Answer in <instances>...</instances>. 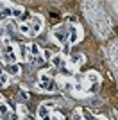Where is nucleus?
Listing matches in <instances>:
<instances>
[{"instance_id":"9b49d317","label":"nucleus","mask_w":118,"mask_h":120,"mask_svg":"<svg viewBox=\"0 0 118 120\" xmlns=\"http://www.w3.org/2000/svg\"><path fill=\"white\" fill-rule=\"evenodd\" d=\"M82 54H75V56H72V57H70V63H72V65H79V63H82Z\"/></svg>"},{"instance_id":"f257e3e1","label":"nucleus","mask_w":118,"mask_h":120,"mask_svg":"<svg viewBox=\"0 0 118 120\" xmlns=\"http://www.w3.org/2000/svg\"><path fill=\"white\" fill-rule=\"evenodd\" d=\"M84 9H86V16L89 18V22L93 23V27L97 29V32L100 36L107 34V25H106V15L100 9V5L95 0H84Z\"/></svg>"},{"instance_id":"423d86ee","label":"nucleus","mask_w":118,"mask_h":120,"mask_svg":"<svg viewBox=\"0 0 118 120\" xmlns=\"http://www.w3.org/2000/svg\"><path fill=\"white\" fill-rule=\"evenodd\" d=\"M36 116H38V118H50V115H48V108H47L45 104H41V106L38 108V113H36Z\"/></svg>"},{"instance_id":"20e7f679","label":"nucleus","mask_w":118,"mask_h":120,"mask_svg":"<svg viewBox=\"0 0 118 120\" xmlns=\"http://www.w3.org/2000/svg\"><path fill=\"white\" fill-rule=\"evenodd\" d=\"M68 38H70V43H72V45H77L79 43V40H81V30H79L77 25H75V27L72 25L68 29Z\"/></svg>"},{"instance_id":"2eb2a0df","label":"nucleus","mask_w":118,"mask_h":120,"mask_svg":"<svg viewBox=\"0 0 118 120\" xmlns=\"http://www.w3.org/2000/svg\"><path fill=\"white\" fill-rule=\"evenodd\" d=\"M7 113H9V108H7V104L0 102V116H7Z\"/></svg>"},{"instance_id":"a211bd4d","label":"nucleus","mask_w":118,"mask_h":120,"mask_svg":"<svg viewBox=\"0 0 118 120\" xmlns=\"http://www.w3.org/2000/svg\"><path fill=\"white\" fill-rule=\"evenodd\" d=\"M20 95L23 97V99H30V95H29V93H27L25 90H22V91H20Z\"/></svg>"},{"instance_id":"7ed1b4c3","label":"nucleus","mask_w":118,"mask_h":120,"mask_svg":"<svg viewBox=\"0 0 118 120\" xmlns=\"http://www.w3.org/2000/svg\"><path fill=\"white\" fill-rule=\"evenodd\" d=\"M43 29V20L36 15H30V36H36Z\"/></svg>"},{"instance_id":"f03ea898","label":"nucleus","mask_w":118,"mask_h":120,"mask_svg":"<svg viewBox=\"0 0 118 120\" xmlns=\"http://www.w3.org/2000/svg\"><path fill=\"white\" fill-rule=\"evenodd\" d=\"M52 36H54L55 43H64L66 38H68V27H64V25H59L52 30Z\"/></svg>"},{"instance_id":"9d476101","label":"nucleus","mask_w":118,"mask_h":120,"mask_svg":"<svg viewBox=\"0 0 118 120\" xmlns=\"http://www.w3.org/2000/svg\"><path fill=\"white\" fill-rule=\"evenodd\" d=\"M18 30L22 32V34H25V36H30V27L27 23H22V25H18Z\"/></svg>"},{"instance_id":"f8f14e48","label":"nucleus","mask_w":118,"mask_h":120,"mask_svg":"<svg viewBox=\"0 0 118 120\" xmlns=\"http://www.w3.org/2000/svg\"><path fill=\"white\" fill-rule=\"evenodd\" d=\"M13 16H15V18H22V16H23V7H20V5L13 7Z\"/></svg>"},{"instance_id":"ddd939ff","label":"nucleus","mask_w":118,"mask_h":120,"mask_svg":"<svg viewBox=\"0 0 118 120\" xmlns=\"http://www.w3.org/2000/svg\"><path fill=\"white\" fill-rule=\"evenodd\" d=\"M29 52H30L32 56H41V50H39V47L36 45V43H32V45L29 47Z\"/></svg>"},{"instance_id":"6ab92c4d","label":"nucleus","mask_w":118,"mask_h":120,"mask_svg":"<svg viewBox=\"0 0 118 120\" xmlns=\"http://www.w3.org/2000/svg\"><path fill=\"white\" fill-rule=\"evenodd\" d=\"M43 56H45V57H52V54H50L48 50H45V52H43Z\"/></svg>"},{"instance_id":"aec40b11","label":"nucleus","mask_w":118,"mask_h":120,"mask_svg":"<svg viewBox=\"0 0 118 120\" xmlns=\"http://www.w3.org/2000/svg\"><path fill=\"white\" fill-rule=\"evenodd\" d=\"M0 9H2V2H0Z\"/></svg>"},{"instance_id":"412c9836","label":"nucleus","mask_w":118,"mask_h":120,"mask_svg":"<svg viewBox=\"0 0 118 120\" xmlns=\"http://www.w3.org/2000/svg\"><path fill=\"white\" fill-rule=\"evenodd\" d=\"M0 118H2V116H0Z\"/></svg>"},{"instance_id":"39448f33","label":"nucleus","mask_w":118,"mask_h":120,"mask_svg":"<svg viewBox=\"0 0 118 120\" xmlns=\"http://www.w3.org/2000/svg\"><path fill=\"white\" fill-rule=\"evenodd\" d=\"M86 79H88V82H91V90H95V88H97L98 84H100V75L97 74V72H88V75H86Z\"/></svg>"},{"instance_id":"dca6fc26","label":"nucleus","mask_w":118,"mask_h":120,"mask_svg":"<svg viewBox=\"0 0 118 120\" xmlns=\"http://www.w3.org/2000/svg\"><path fill=\"white\" fill-rule=\"evenodd\" d=\"M16 109L20 111V116H29V115H27V108H25V106L18 104V106H16Z\"/></svg>"},{"instance_id":"0eeeda50","label":"nucleus","mask_w":118,"mask_h":120,"mask_svg":"<svg viewBox=\"0 0 118 120\" xmlns=\"http://www.w3.org/2000/svg\"><path fill=\"white\" fill-rule=\"evenodd\" d=\"M5 70H7L9 75H18L20 74V65H16V63H9V65L5 66Z\"/></svg>"},{"instance_id":"6e6552de","label":"nucleus","mask_w":118,"mask_h":120,"mask_svg":"<svg viewBox=\"0 0 118 120\" xmlns=\"http://www.w3.org/2000/svg\"><path fill=\"white\" fill-rule=\"evenodd\" d=\"M9 16H13V9H7V7H2V9H0V22L7 20Z\"/></svg>"},{"instance_id":"1a4fd4ad","label":"nucleus","mask_w":118,"mask_h":120,"mask_svg":"<svg viewBox=\"0 0 118 120\" xmlns=\"http://www.w3.org/2000/svg\"><path fill=\"white\" fill-rule=\"evenodd\" d=\"M41 88H43L45 91H57V84H55L54 81H48V82L41 84Z\"/></svg>"},{"instance_id":"4468645a","label":"nucleus","mask_w":118,"mask_h":120,"mask_svg":"<svg viewBox=\"0 0 118 120\" xmlns=\"http://www.w3.org/2000/svg\"><path fill=\"white\" fill-rule=\"evenodd\" d=\"M63 57H61V56H52V65L54 66H63Z\"/></svg>"},{"instance_id":"f3484780","label":"nucleus","mask_w":118,"mask_h":120,"mask_svg":"<svg viewBox=\"0 0 118 120\" xmlns=\"http://www.w3.org/2000/svg\"><path fill=\"white\" fill-rule=\"evenodd\" d=\"M45 106L50 109V108H54V106H55V102H54V100H47V102H45Z\"/></svg>"}]
</instances>
